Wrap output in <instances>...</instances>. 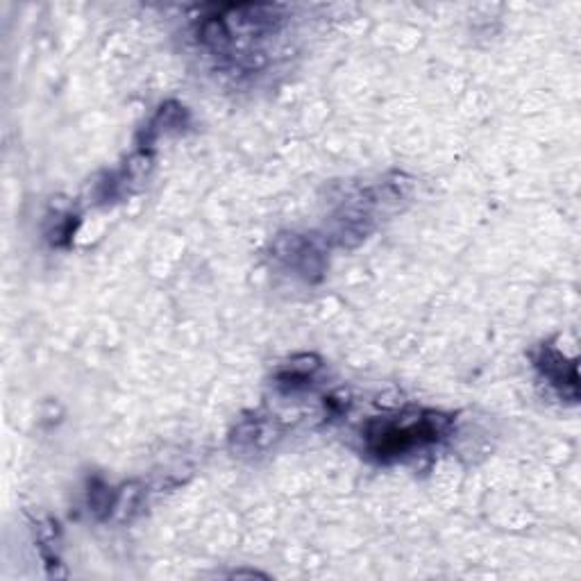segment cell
<instances>
[{
  "label": "cell",
  "instance_id": "obj_4",
  "mask_svg": "<svg viewBox=\"0 0 581 581\" xmlns=\"http://www.w3.org/2000/svg\"><path fill=\"white\" fill-rule=\"evenodd\" d=\"M277 436L275 425L266 421H245L232 434V447L241 454H255L266 450Z\"/></svg>",
  "mask_w": 581,
  "mask_h": 581
},
{
  "label": "cell",
  "instance_id": "obj_3",
  "mask_svg": "<svg viewBox=\"0 0 581 581\" xmlns=\"http://www.w3.org/2000/svg\"><path fill=\"white\" fill-rule=\"evenodd\" d=\"M536 368L543 372V378L550 380V384L559 387V391L563 393L566 387L570 391L572 398H577V370H574V361H568L559 350L550 348V346H541L538 352L534 355Z\"/></svg>",
  "mask_w": 581,
  "mask_h": 581
},
{
  "label": "cell",
  "instance_id": "obj_2",
  "mask_svg": "<svg viewBox=\"0 0 581 581\" xmlns=\"http://www.w3.org/2000/svg\"><path fill=\"white\" fill-rule=\"evenodd\" d=\"M273 257L305 279H318L325 271V251L314 236L282 234L273 245Z\"/></svg>",
  "mask_w": 581,
  "mask_h": 581
},
{
  "label": "cell",
  "instance_id": "obj_1",
  "mask_svg": "<svg viewBox=\"0 0 581 581\" xmlns=\"http://www.w3.org/2000/svg\"><path fill=\"white\" fill-rule=\"evenodd\" d=\"M452 432V419L439 411H411L376 419L366 427V450L378 462H395L404 454L430 447Z\"/></svg>",
  "mask_w": 581,
  "mask_h": 581
}]
</instances>
